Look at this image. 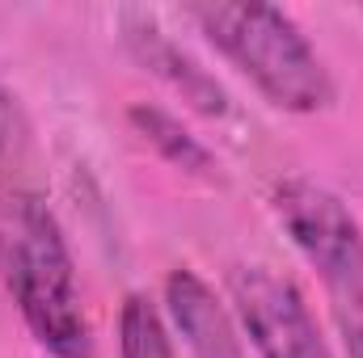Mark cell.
I'll return each instance as SVG.
<instances>
[{"label":"cell","instance_id":"6da1fadb","mask_svg":"<svg viewBox=\"0 0 363 358\" xmlns=\"http://www.w3.org/2000/svg\"><path fill=\"white\" fill-rule=\"evenodd\" d=\"M0 282L51 358H93V325L55 211L26 185L0 181Z\"/></svg>","mask_w":363,"mask_h":358},{"label":"cell","instance_id":"7a4b0ae2","mask_svg":"<svg viewBox=\"0 0 363 358\" xmlns=\"http://www.w3.org/2000/svg\"><path fill=\"white\" fill-rule=\"evenodd\" d=\"M203 38L287 114H317L334 105V76L304 30L271 4H194L186 8Z\"/></svg>","mask_w":363,"mask_h":358},{"label":"cell","instance_id":"3957f363","mask_svg":"<svg viewBox=\"0 0 363 358\" xmlns=\"http://www.w3.org/2000/svg\"><path fill=\"white\" fill-rule=\"evenodd\" d=\"M271 211L321 274L330 304L363 295V232L351 207L313 178H279L271 185Z\"/></svg>","mask_w":363,"mask_h":358},{"label":"cell","instance_id":"277c9868","mask_svg":"<svg viewBox=\"0 0 363 358\" xmlns=\"http://www.w3.org/2000/svg\"><path fill=\"white\" fill-rule=\"evenodd\" d=\"M228 295L241 333L262 358H334L300 287L271 266H237Z\"/></svg>","mask_w":363,"mask_h":358},{"label":"cell","instance_id":"5b68a950","mask_svg":"<svg viewBox=\"0 0 363 358\" xmlns=\"http://www.w3.org/2000/svg\"><path fill=\"white\" fill-rule=\"evenodd\" d=\"M165 316L190 358H245L233 312L190 266L169 270L165 278Z\"/></svg>","mask_w":363,"mask_h":358},{"label":"cell","instance_id":"8992f818","mask_svg":"<svg viewBox=\"0 0 363 358\" xmlns=\"http://www.w3.org/2000/svg\"><path fill=\"white\" fill-rule=\"evenodd\" d=\"M127 47H131V55H135L152 76H161L174 93H182V101H190L194 110H203V114H211V118H220V114L228 110L224 89L182 51L178 42H169L152 21L127 17Z\"/></svg>","mask_w":363,"mask_h":358},{"label":"cell","instance_id":"52a82bcc","mask_svg":"<svg viewBox=\"0 0 363 358\" xmlns=\"http://www.w3.org/2000/svg\"><path fill=\"white\" fill-rule=\"evenodd\" d=\"M127 122H131V131H135L165 165H174L178 173H190V178H199V181H220V161L203 148L199 135H190V131L182 127V118H174L169 110H161V105H152V101H135V105L127 110Z\"/></svg>","mask_w":363,"mask_h":358},{"label":"cell","instance_id":"ba28073f","mask_svg":"<svg viewBox=\"0 0 363 358\" xmlns=\"http://www.w3.org/2000/svg\"><path fill=\"white\" fill-rule=\"evenodd\" d=\"M118 358H178L165 316L140 291H131L118 312Z\"/></svg>","mask_w":363,"mask_h":358},{"label":"cell","instance_id":"9c48e42d","mask_svg":"<svg viewBox=\"0 0 363 358\" xmlns=\"http://www.w3.org/2000/svg\"><path fill=\"white\" fill-rule=\"evenodd\" d=\"M26 161H30V118L13 89L0 81V178L13 181Z\"/></svg>","mask_w":363,"mask_h":358},{"label":"cell","instance_id":"30bf717a","mask_svg":"<svg viewBox=\"0 0 363 358\" xmlns=\"http://www.w3.org/2000/svg\"><path fill=\"white\" fill-rule=\"evenodd\" d=\"M334 325H338V337H342L347 358H363V295L334 304Z\"/></svg>","mask_w":363,"mask_h":358}]
</instances>
